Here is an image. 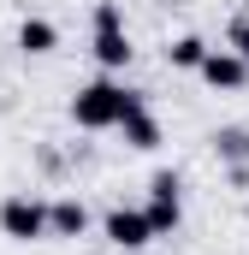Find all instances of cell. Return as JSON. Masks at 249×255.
I'll return each instance as SVG.
<instances>
[{
	"label": "cell",
	"mask_w": 249,
	"mask_h": 255,
	"mask_svg": "<svg viewBox=\"0 0 249 255\" xmlns=\"http://www.w3.org/2000/svg\"><path fill=\"white\" fill-rule=\"evenodd\" d=\"M71 119L83 130H107V125H119V83H83L77 95H71Z\"/></svg>",
	"instance_id": "1"
},
{
	"label": "cell",
	"mask_w": 249,
	"mask_h": 255,
	"mask_svg": "<svg viewBox=\"0 0 249 255\" xmlns=\"http://www.w3.org/2000/svg\"><path fill=\"white\" fill-rule=\"evenodd\" d=\"M0 232L18 238V244H36V238H48V208L36 196H6L0 202Z\"/></svg>",
	"instance_id": "2"
},
{
	"label": "cell",
	"mask_w": 249,
	"mask_h": 255,
	"mask_svg": "<svg viewBox=\"0 0 249 255\" xmlns=\"http://www.w3.org/2000/svg\"><path fill=\"white\" fill-rule=\"evenodd\" d=\"M148 232L154 238H166V232H178V220H184V208H178V178L172 172H154V184H148Z\"/></svg>",
	"instance_id": "3"
},
{
	"label": "cell",
	"mask_w": 249,
	"mask_h": 255,
	"mask_svg": "<svg viewBox=\"0 0 249 255\" xmlns=\"http://www.w3.org/2000/svg\"><path fill=\"white\" fill-rule=\"evenodd\" d=\"M107 238L119 244V250H142L154 232H148V214L142 208H107Z\"/></svg>",
	"instance_id": "4"
},
{
	"label": "cell",
	"mask_w": 249,
	"mask_h": 255,
	"mask_svg": "<svg viewBox=\"0 0 249 255\" xmlns=\"http://www.w3.org/2000/svg\"><path fill=\"white\" fill-rule=\"evenodd\" d=\"M196 71H202V77H208L214 89H244V83H249V65L238 60L232 48H220V54L208 48V54H202V65H196Z\"/></svg>",
	"instance_id": "5"
},
{
	"label": "cell",
	"mask_w": 249,
	"mask_h": 255,
	"mask_svg": "<svg viewBox=\"0 0 249 255\" xmlns=\"http://www.w3.org/2000/svg\"><path fill=\"white\" fill-rule=\"evenodd\" d=\"M130 36H124V24H107V30H95V60L107 65V71H119V65H130Z\"/></svg>",
	"instance_id": "6"
},
{
	"label": "cell",
	"mask_w": 249,
	"mask_h": 255,
	"mask_svg": "<svg viewBox=\"0 0 249 255\" xmlns=\"http://www.w3.org/2000/svg\"><path fill=\"white\" fill-rule=\"evenodd\" d=\"M119 130L130 148H160V125L148 119V107H130V113H119Z\"/></svg>",
	"instance_id": "7"
},
{
	"label": "cell",
	"mask_w": 249,
	"mask_h": 255,
	"mask_svg": "<svg viewBox=\"0 0 249 255\" xmlns=\"http://www.w3.org/2000/svg\"><path fill=\"white\" fill-rule=\"evenodd\" d=\"M83 226H89V208H83V202H54V208H48V232L83 238Z\"/></svg>",
	"instance_id": "8"
},
{
	"label": "cell",
	"mask_w": 249,
	"mask_h": 255,
	"mask_svg": "<svg viewBox=\"0 0 249 255\" xmlns=\"http://www.w3.org/2000/svg\"><path fill=\"white\" fill-rule=\"evenodd\" d=\"M54 42H60V30H54L48 18H24V24H18V48H24V54H54Z\"/></svg>",
	"instance_id": "9"
},
{
	"label": "cell",
	"mask_w": 249,
	"mask_h": 255,
	"mask_svg": "<svg viewBox=\"0 0 249 255\" xmlns=\"http://www.w3.org/2000/svg\"><path fill=\"white\" fill-rule=\"evenodd\" d=\"M202 54H208V42H202V36H178V42L166 48V65H178V71H196V65H202Z\"/></svg>",
	"instance_id": "10"
},
{
	"label": "cell",
	"mask_w": 249,
	"mask_h": 255,
	"mask_svg": "<svg viewBox=\"0 0 249 255\" xmlns=\"http://www.w3.org/2000/svg\"><path fill=\"white\" fill-rule=\"evenodd\" d=\"M214 148H220L226 160H244V154H249V130H220V136H214Z\"/></svg>",
	"instance_id": "11"
},
{
	"label": "cell",
	"mask_w": 249,
	"mask_h": 255,
	"mask_svg": "<svg viewBox=\"0 0 249 255\" xmlns=\"http://www.w3.org/2000/svg\"><path fill=\"white\" fill-rule=\"evenodd\" d=\"M232 54L249 65V18H244V24H232Z\"/></svg>",
	"instance_id": "12"
}]
</instances>
